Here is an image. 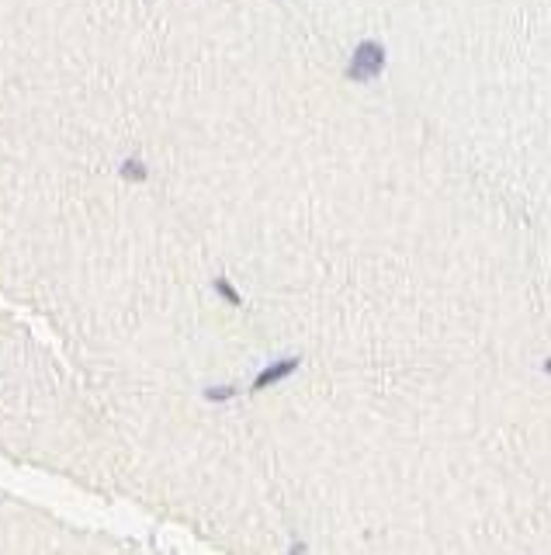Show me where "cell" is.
Here are the masks:
<instances>
[{
  "mask_svg": "<svg viewBox=\"0 0 551 555\" xmlns=\"http://www.w3.org/2000/svg\"><path fill=\"white\" fill-rule=\"evenodd\" d=\"M298 368V358H285V361H278V365H271V368H263L257 378H253V393H261L267 385H274V382H281V378H288L291 371Z\"/></svg>",
  "mask_w": 551,
  "mask_h": 555,
  "instance_id": "7a4b0ae2",
  "label": "cell"
},
{
  "mask_svg": "<svg viewBox=\"0 0 551 555\" xmlns=\"http://www.w3.org/2000/svg\"><path fill=\"white\" fill-rule=\"evenodd\" d=\"M215 291H219L229 306H239V302H243V299H239V291H233V285H229L226 278H215Z\"/></svg>",
  "mask_w": 551,
  "mask_h": 555,
  "instance_id": "3957f363",
  "label": "cell"
},
{
  "mask_svg": "<svg viewBox=\"0 0 551 555\" xmlns=\"http://www.w3.org/2000/svg\"><path fill=\"white\" fill-rule=\"evenodd\" d=\"M233 385H219V389H209V399H215V403H222V399H233Z\"/></svg>",
  "mask_w": 551,
  "mask_h": 555,
  "instance_id": "5b68a950",
  "label": "cell"
},
{
  "mask_svg": "<svg viewBox=\"0 0 551 555\" xmlns=\"http://www.w3.org/2000/svg\"><path fill=\"white\" fill-rule=\"evenodd\" d=\"M545 371H548V375H551V358H548V361H545Z\"/></svg>",
  "mask_w": 551,
  "mask_h": 555,
  "instance_id": "8992f818",
  "label": "cell"
},
{
  "mask_svg": "<svg viewBox=\"0 0 551 555\" xmlns=\"http://www.w3.org/2000/svg\"><path fill=\"white\" fill-rule=\"evenodd\" d=\"M382 70H385V46L374 42V38H367V42H361V46L354 49V56H350L347 77L364 83V80H374Z\"/></svg>",
  "mask_w": 551,
  "mask_h": 555,
  "instance_id": "6da1fadb",
  "label": "cell"
},
{
  "mask_svg": "<svg viewBox=\"0 0 551 555\" xmlns=\"http://www.w3.org/2000/svg\"><path fill=\"white\" fill-rule=\"evenodd\" d=\"M122 174L132 177V181H146V167H142L139 160H125V163H122Z\"/></svg>",
  "mask_w": 551,
  "mask_h": 555,
  "instance_id": "277c9868",
  "label": "cell"
}]
</instances>
